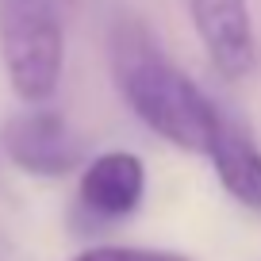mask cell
I'll use <instances>...</instances> for the list:
<instances>
[{
	"label": "cell",
	"mask_w": 261,
	"mask_h": 261,
	"mask_svg": "<svg viewBox=\"0 0 261 261\" xmlns=\"http://www.w3.org/2000/svg\"><path fill=\"white\" fill-rule=\"evenodd\" d=\"M108 58L130 112L165 142L188 154H204L219 108L204 96V89H196V81H188L185 69L165 58L162 42L139 16H119L108 27Z\"/></svg>",
	"instance_id": "obj_1"
},
{
	"label": "cell",
	"mask_w": 261,
	"mask_h": 261,
	"mask_svg": "<svg viewBox=\"0 0 261 261\" xmlns=\"http://www.w3.org/2000/svg\"><path fill=\"white\" fill-rule=\"evenodd\" d=\"M0 58L23 104H46L65 69L58 0H0Z\"/></svg>",
	"instance_id": "obj_2"
},
{
	"label": "cell",
	"mask_w": 261,
	"mask_h": 261,
	"mask_svg": "<svg viewBox=\"0 0 261 261\" xmlns=\"http://www.w3.org/2000/svg\"><path fill=\"white\" fill-rule=\"evenodd\" d=\"M0 146L12 162L31 177H65L85 158V142L69 119L54 108L31 104L27 112L12 115L0 130Z\"/></svg>",
	"instance_id": "obj_3"
},
{
	"label": "cell",
	"mask_w": 261,
	"mask_h": 261,
	"mask_svg": "<svg viewBox=\"0 0 261 261\" xmlns=\"http://www.w3.org/2000/svg\"><path fill=\"white\" fill-rule=\"evenodd\" d=\"M192 27L212 58L215 73L227 81H242L257 65V39L246 0H188Z\"/></svg>",
	"instance_id": "obj_4"
},
{
	"label": "cell",
	"mask_w": 261,
	"mask_h": 261,
	"mask_svg": "<svg viewBox=\"0 0 261 261\" xmlns=\"http://www.w3.org/2000/svg\"><path fill=\"white\" fill-rule=\"evenodd\" d=\"M142 196H146L142 158H135L130 150H108L85 165L77 204L92 219H127L130 212H139Z\"/></svg>",
	"instance_id": "obj_5"
},
{
	"label": "cell",
	"mask_w": 261,
	"mask_h": 261,
	"mask_svg": "<svg viewBox=\"0 0 261 261\" xmlns=\"http://www.w3.org/2000/svg\"><path fill=\"white\" fill-rule=\"evenodd\" d=\"M204 154L212 158L219 185L234 196L238 204L250 207V212H261V150L250 139V130L219 112Z\"/></svg>",
	"instance_id": "obj_6"
},
{
	"label": "cell",
	"mask_w": 261,
	"mask_h": 261,
	"mask_svg": "<svg viewBox=\"0 0 261 261\" xmlns=\"http://www.w3.org/2000/svg\"><path fill=\"white\" fill-rule=\"evenodd\" d=\"M69 261H188L169 250H139V246H92Z\"/></svg>",
	"instance_id": "obj_7"
},
{
	"label": "cell",
	"mask_w": 261,
	"mask_h": 261,
	"mask_svg": "<svg viewBox=\"0 0 261 261\" xmlns=\"http://www.w3.org/2000/svg\"><path fill=\"white\" fill-rule=\"evenodd\" d=\"M58 4H73V0H58Z\"/></svg>",
	"instance_id": "obj_8"
}]
</instances>
